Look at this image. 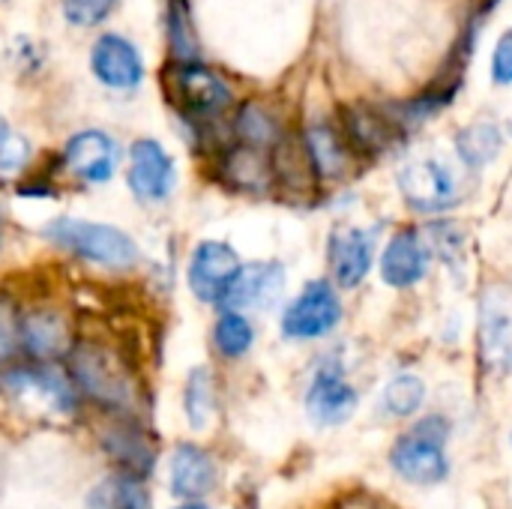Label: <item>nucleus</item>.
<instances>
[{
    "label": "nucleus",
    "mask_w": 512,
    "mask_h": 509,
    "mask_svg": "<svg viewBox=\"0 0 512 509\" xmlns=\"http://www.w3.org/2000/svg\"><path fill=\"white\" fill-rule=\"evenodd\" d=\"M207 165L213 171V180L234 195H249V198L276 195V171H273L270 150L240 144L231 138L207 159Z\"/></svg>",
    "instance_id": "obj_7"
},
{
    "label": "nucleus",
    "mask_w": 512,
    "mask_h": 509,
    "mask_svg": "<svg viewBox=\"0 0 512 509\" xmlns=\"http://www.w3.org/2000/svg\"><path fill=\"white\" fill-rule=\"evenodd\" d=\"M447 444H450V420L441 414H426L393 438L387 465L402 483L414 489H435L447 483L453 471Z\"/></svg>",
    "instance_id": "obj_2"
},
{
    "label": "nucleus",
    "mask_w": 512,
    "mask_h": 509,
    "mask_svg": "<svg viewBox=\"0 0 512 509\" xmlns=\"http://www.w3.org/2000/svg\"><path fill=\"white\" fill-rule=\"evenodd\" d=\"M177 3H189V0H177Z\"/></svg>",
    "instance_id": "obj_36"
},
{
    "label": "nucleus",
    "mask_w": 512,
    "mask_h": 509,
    "mask_svg": "<svg viewBox=\"0 0 512 509\" xmlns=\"http://www.w3.org/2000/svg\"><path fill=\"white\" fill-rule=\"evenodd\" d=\"M105 444H108V450L123 462V465H150V447L138 438V435H132V432H114V435H108L105 438Z\"/></svg>",
    "instance_id": "obj_29"
},
{
    "label": "nucleus",
    "mask_w": 512,
    "mask_h": 509,
    "mask_svg": "<svg viewBox=\"0 0 512 509\" xmlns=\"http://www.w3.org/2000/svg\"><path fill=\"white\" fill-rule=\"evenodd\" d=\"M510 444H512V429H510Z\"/></svg>",
    "instance_id": "obj_37"
},
{
    "label": "nucleus",
    "mask_w": 512,
    "mask_h": 509,
    "mask_svg": "<svg viewBox=\"0 0 512 509\" xmlns=\"http://www.w3.org/2000/svg\"><path fill=\"white\" fill-rule=\"evenodd\" d=\"M339 129L354 150V156H381L396 147L405 132L396 126L390 111L384 105L372 102H351L339 111Z\"/></svg>",
    "instance_id": "obj_14"
},
{
    "label": "nucleus",
    "mask_w": 512,
    "mask_h": 509,
    "mask_svg": "<svg viewBox=\"0 0 512 509\" xmlns=\"http://www.w3.org/2000/svg\"><path fill=\"white\" fill-rule=\"evenodd\" d=\"M18 198H60V189L48 180V174L42 177H27L15 186Z\"/></svg>",
    "instance_id": "obj_32"
},
{
    "label": "nucleus",
    "mask_w": 512,
    "mask_h": 509,
    "mask_svg": "<svg viewBox=\"0 0 512 509\" xmlns=\"http://www.w3.org/2000/svg\"><path fill=\"white\" fill-rule=\"evenodd\" d=\"M9 135H12V129H9V123H6V117L0 114V144H3V141H6Z\"/></svg>",
    "instance_id": "obj_33"
},
{
    "label": "nucleus",
    "mask_w": 512,
    "mask_h": 509,
    "mask_svg": "<svg viewBox=\"0 0 512 509\" xmlns=\"http://www.w3.org/2000/svg\"><path fill=\"white\" fill-rule=\"evenodd\" d=\"M0 387L15 399H39L45 408L57 414H72L78 405V387L72 384L69 372L57 369L54 363L6 369L0 372Z\"/></svg>",
    "instance_id": "obj_13"
},
{
    "label": "nucleus",
    "mask_w": 512,
    "mask_h": 509,
    "mask_svg": "<svg viewBox=\"0 0 512 509\" xmlns=\"http://www.w3.org/2000/svg\"><path fill=\"white\" fill-rule=\"evenodd\" d=\"M303 408H306V417L321 429L345 426L357 414L360 393L348 381L345 366L336 357L321 360L318 369L312 372L306 396H303Z\"/></svg>",
    "instance_id": "obj_9"
},
{
    "label": "nucleus",
    "mask_w": 512,
    "mask_h": 509,
    "mask_svg": "<svg viewBox=\"0 0 512 509\" xmlns=\"http://www.w3.org/2000/svg\"><path fill=\"white\" fill-rule=\"evenodd\" d=\"M228 132L240 144H252L261 150H276V144L288 135V126L282 123L279 111L264 99H237V105L228 114Z\"/></svg>",
    "instance_id": "obj_19"
},
{
    "label": "nucleus",
    "mask_w": 512,
    "mask_h": 509,
    "mask_svg": "<svg viewBox=\"0 0 512 509\" xmlns=\"http://www.w3.org/2000/svg\"><path fill=\"white\" fill-rule=\"evenodd\" d=\"M240 267H243V258L228 240L207 237V240H198L189 252L186 285L198 303L219 306V300L225 297V291L234 282V276L240 273Z\"/></svg>",
    "instance_id": "obj_10"
},
{
    "label": "nucleus",
    "mask_w": 512,
    "mask_h": 509,
    "mask_svg": "<svg viewBox=\"0 0 512 509\" xmlns=\"http://www.w3.org/2000/svg\"><path fill=\"white\" fill-rule=\"evenodd\" d=\"M216 462L207 450L195 444H180L171 456L168 489L180 501H201L216 486Z\"/></svg>",
    "instance_id": "obj_20"
},
{
    "label": "nucleus",
    "mask_w": 512,
    "mask_h": 509,
    "mask_svg": "<svg viewBox=\"0 0 512 509\" xmlns=\"http://www.w3.org/2000/svg\"><path fill=\"white\" fill-rule=\"evenodd\" d=\"M492 81L501 87L512 84V27L498 36L492 48Z\"/></svg>",
    "instance_id": "obj_31"
},
{
    "label": "nucleus",
    "mask_w": 512,
    "mask_h": 509,
    "mask_svg": "<svg viewBox=\"0 0 512 509\" xmlns=\"http://www.w3.org/2000/svg\"><path fill=\"white\" fill-rule=\"evenodd\" d=\"M432 249L417 228H399L381 252V279L396 291H408L429 276Z\"/></svg>",
    "instance_id": "obj_17"
},
{
    "label": "nucleus",
    "mask_w": 512,
    "mask_h": 509,
    "mask_svg": "<svg viewBox=\"0 0 512 509\" xmlns=\"http://www.w3.org/2000/svg\"><path fill=\"white\" fill-rule=\"evenodd\" d=\"M21 354V306L0 294V369H6Z\"/></svg>",
    "instance_id": "obj_28"
},
{
    "label": "nucleus",
    "mask_w": 512,
    "mask_h": 509,
    "mask_svg": "<svg viewBox=\"0 0 512 509\" xmlns=\"http://www.w3.org/2000/svg\"><path fill=\"white\" fill-rule=\"evenodd\" d=\"M0 246H3V216H0Z\"/></svg>",
    "instance_id": "obj_35"
},
{
    "label": "nucleus",
    "mask_w": 512,
    "mask_h": 509,
    "mask_svg": "<svg viewBox=\"0 0 512 509\" xmlns=\"http://www.w3.org/2000/svg\"><path fill=\"white\" fill-rule=\"evenodd\" d=\"M378 255V231L336 225L327 237V267L339 291H354L366 282Z\"/></svg>",
    "instance_id": "obj_11"
},
{
    "label": "nucleus",
    "mask_w": 512,
    "mask_h": 509,
    "mask_svg": "<svg viewBox=\"0 0 512 509\" xmlns=\"http://www.w3.org/2000/svg\"><path fill=\"white\" fill-rule=\"evenodd\" d=\"M42 240L54 249L111 273H129L141 264L138 240L111 222H96L84 216H54L42 225Z\"/></svg>",
    "instance_id": "obj_1"
},
{
    "label": "nucleus",
    "mask_w": 512,
    "mask_h": 509,
    "mask_svg": "<svg viewBox=\"0 0 512 509\" xmlns=\"http://www.w3.org/2000/svg\"><path fill=\"white\" fill-rule=\"evenodd\" d=\"M480 357L492 369L512 363V309L498 291H489L480 306Z\"/></svg>",
    "instance_id": "obj_21"
},
{
    "label": "nucleus",
    "mask_w": 512,
    "mask_h": 509,
    "mask_svg": "<svg viewBox=\"0 0 512 509\" xmlns=\"http://www.w3.org/2000/svg\"><path fill=\"white\" fill-rule=\"evenodd\" d=\"M426 381L414 372H399L381 393V411L393 420H414L426 405Z\"/></svg>",
    "instance_id": "obj_24"
},
{
    "label": "nucleus",
    "mask_w": 512,
    "mask_h": 509,
    "mask_svg": "<svg viewBox=\"0 0 512 509\" xmlns=\"http://www.w3.org/2000/svg\"><path fill=\"white\" fill-rule=\"evenodd\" d=\"M183 411L186 420L195 432H204L213 420L216 411V384L207 366H195L186 375V390H183Z\"/></svg>",
    "instance_id": "obj_26"
},
{
    "label": "nucleus",
    "mask_w": 512,
    "mask_h": 509,
    "mask_svg": "<svg viewBox=\"0 0 512 509\" xmlns=\"http://www.w3.org/2000/svg\"><path fill=\"white\" fill-rule=\"evenodd\" d=\"M165 48H168V60L201 57V42H198L189 3L165 0Z\"/></svg>",
    "instance_id": "obj_25"
},
{
    "label": "nucleus",
    "mask_w": 512,
    "mask_h": 509,
    "mask_svg": "<svg viewBox=\"0 0 512 509\" xmlns=\"http://www.w3.org/2000/svg\"><path fill=\"white\" fill-rule=\"evenodd\" d=\"M501 147H504V132L492 117H480L471 126L459 129L456 135V153L462 165L471 171H483L489 162H495Z\"/></svg>",
    "instance_id": "obj_22"
},
{
    "label": "nucleus",
    "mask_w": 512,
    "mask_h": 509,
    "mask_svg": "<svg viewBox=\"0 0 512 509\" xmlns=\"http://www.w3.org/2000/svg\"><path fill=\"white\" fill-rule=\"evenodd\" d=\"M30 153H33V150H30V141L12 132V135L0 144V174H6V177L21 174V171L27 168V162H30Z\"/></svg>",
    "instance_id": "obj_30"
},
{
    "label": "nucleus",
    "mask_w": 512,
    "mask_h": 509,
    "mask_svg": "<svg viewBox=\"0 0 512 509\" xmlns=\"http://www.w3.org/2000/svg\"><path fill=\"white\" fill-rule=\"evenodd\" d=\"M60 15L72 30H96L120 9V0H57Z\"/></svg>",
    "instance_id": "obj_27"
},
{
    "label": "nucleus",
    "mask_w": 512,
    "mask_h": 509,
    "mask_svg": "<svg viewBox=\"0 0 512 509\" xmlns=\"http://www.w3.org/2000/svg\"><path fill=\"white\" fill-rule=\"evenodd\" d=\"M72 330L63 312L36 306L21 309V354H27L33 363H57L72 348Z\"/></svg>",
    "instance_id": "obj_18"
},
{
    "label": "nucleus",
    "mask_w": 512,
    "mask_h": 509,
    "mask_svg": "<svg viewBox=\"0 0 512 509\" xmlns=\"http://www.w3.org/2000/svg\"><path fill=\"white\" fill-rule=\"evenodd\" d=\"M126 159V147L99 126H87L72 132L60 153H57V168L84 186H105L117 177V171L123 168Z\"/></svg>",
    "instance_id": "obj_4"
},
{
    "label": "nucleus",
    "mask_w": 512,
    "mask_h": 509,
    "mask_svg": "<svg viewBox=\"0 0 512 509\" xmlns=\"http://www.w3.org/2000/svg\"><path fill=\"white\" fill-rule=\"evenodd\" d=\"M297 135H300L303 153H306L309 168L318 183H336V180L348 177V171L354 165V150L348 147L339 123L318 117V120H309Z\"/></svg>",
    "instance_id": "obj_16"
},
{
    "label": "nucleus",
    "mask_w": 512,
    "mask_h": 509,
    "mask_svg": "<svg viewBox=\"0 0 512 509\" xmlns=\"http://www.w3.org/2000/svg\"><path fill=\"white\" fill-rule=\"evenodd\" d=\"M123 162H126V186L141 207H162L171 201L180 174L171 150L159 138L138 135L126 147Z\"/></svg>",
    "instance_id": "obj_6"
},
{
    "label": "nucleus",
    "mask_w": 512,
    "mask_h": 509,
    "mask_svg": "<svg viewBox=\"0 0 512 509\" xmlns=\"http://www.w3.org/2000/svg\"><path fill=\"white\" fill-rule=\"evenodd\" d=\"M288 273L279 261H252L240 267L234 282L228 285L225 297L216 309H237V312H267L285 294Z\"/></svg>",
    "instance_id": "obj_15"
},
{
    "label": "nucleus",
    "mask_w": 512,
    "mask_h": 509,
    "mask_svg": "<svg viewBox=\"0 0 512 509\" xmlns=\"http://www.w3.org/2000/svg\"><path fill=\"white\" fill-rule=\"evenodd\" d=\"M177 509H210V507H204L201 501H186V504H180Z\"/></svg>",
    "instance_id": "obj_34"
},
{
    "label": "nucleus",
    "mask_w": 512,
    "mask_h": 509,
    "mask_svg": "<svg viewBox=\"0 0 512 509\" xmlns=\"http://www.w3.org/2000/svg\"><path fill=\"white\" fill-rule=\"evenodd\" d=\"M213 321V348L222 360H243L255 348V324L246 312L237 309H216Z\"/></svg>",
    "instance_id": "obj_23"
},
{
    "label": "nucleus",
    "mask_w": 512,
    "mask_h": 509,
    "mask_svg": "<svg viewBox=\"0 0 512 509\" xmlns=\"http://www.w3.org/2000/svg\"><path fill=\"white\" fill-rule=\"evenodd\" d=\"M3 3H9V0H3Z\"/></svg>",
    "instance_id": "obj_38"
},
{
    "label": "nucleus",
    "mask_w": 512,
    "mask_h": 509,
    "mask_svg": "<svg viewBox=\"0 0 512 509\" xmlns=\"http://www.w3.org/2000/svg\"><path fill=\"white\" fill-rule=\"evenodd\" d=\"M87 69L93 81L111 93H135L147 81V63L141 48L117 30H105L90 42Z\"/></svg>",
    "instance_id": "obj_8"
},
{
    "label": "nucleus",
    "mask_w": 512,
    "mask_h": 509,
    "mask_svg": "<svg viewBox=\"0 0 512 509\" xmlns=\"http://www.w3.org/2000/svg\"><path fill=\"white\" fill-rule=\"evenodd\" d=\"M399 192L414 213H444L459 204V180L438 159H414L399 171Z\"/></svg>",
    "instance_id": "obj_12"
},
{
    "label": "nucleus",
    "mask_w": 512,
    "mask_h": 509,
    "mask_svg": "<svg viewBox=\"0 0 512 509\" xmlns=\"http://www.w3.org/2000/svg\"><path fill=\"white\" fill-rule=\"evenodd\" d=\"M66 363H69V378L78 387V393L96 402L99 408L117 411V414H126L135 408L138 402L135 384L114 351L96 342H75L66 354Z\"/></svg>",
    "instance_id": "obj_3"
},
{
    "label": "nucleus",
    "mask_w": 512,
    "mask_h": 509,
    "mask_svg": "<svg viewBox=\"0 0 512 509\" xmlns=\"http://www.w3.org/2000/svg\"><path fill=\"white\" fill-rule=\"evenodd\" d=\"M345 318V306L333 279H309L300 294L282 309L279 333L288 342L327 339Z\"/></svg>",
    "instance_id": "obj_5"
}]
</instances>
